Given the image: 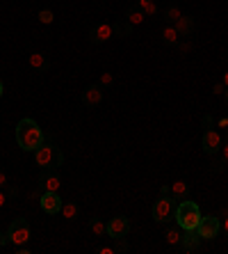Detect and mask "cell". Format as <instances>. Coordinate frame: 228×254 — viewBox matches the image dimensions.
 Segmentation results:
<instances>
[{
    "mask_svg": "<svg viewBox=\"0 0 228 254\" xmlns=\"http://www.w3.org/2000/svg\"><path fill=\"white\" fill-rule=\"evenodd\" d=\"M41 211H44L46 215H55L62 211V197H59V193H44L41 195Z\"/></svg>",
    "mask_w": 228,
    "mask_h": 254,
    "instance_id": "obj_10",
    "label": "cell"
},
{
    "mask_svg": "<svg viewBox=\"0 0 228 254\" xmlns=\"http://www.w3.org/2000/svg\"><path fill=\"white\" fill-rule=\"evenodd\" d=\"M112 83H114V76L112 74H107V71H105V74H101V85H112Z\"/></svg>",
    "mask_w": 228,
    "mask_h": 254,
    "instance_id": "obj_28",
    "label": "cell"
},
{
    "mask_svg": "<svg viewBox=\"0 0 228 254\" xmlns=\"http://www.w3.org/2000/svg\"><path fill=\"white\" fill-rule=\"evenodd\" d=\"M180 16H182V12H180V7H176V5H169V7H167V12H164V19L169 21V23L178 21Z\"/></svg>",
    "mask_w": 228,
    "mask_h": 254,
    "instance_id": "obj_24",
    "label": "cell"
},
{
    "mask_svg": "<svg viewBox=\"0 0 228 254\" xmlns=\"http://www.w3.org/2000/svg\"><path fill=\"white\" fill-rule=\"evenodd\" d=\"M52 21H55V14H52V9H41V12H39V23H44V26H51Z\"/></svg>",
    "mask_w": 228,
    "mask_h": 254,
    "instance_id": "obj_25",
    "label": "cell"
},
{
    "mask_svg": "<svg viewBox=\"0 0 228 254\" xmlns=\"http://www.w3.org/2000/svg\"><path fill=\"white\" fill-rule=\"evenodd\" d=\"M89 229H91V234H96V236H103L105 231H107V225H105L103 220H98V218H94V220L89 222Z\"/></svg>",
    "mask_w": 228,
    "mask_h": 254,
    "instance_id": "obj_23",
    "label": "cell"
},
{
    "mask_svg": "<svg viewBox=\"0 0 228 254\" xmlns=\"http://www.w3.org/2000/svg\"><path fill=\"white\" fill-rule=\"evenodd\" d=\"M5 186H7V174L0 172V188H5Z\"/></svg>",
    "mask_w": 228,
    "mask_h": 254,
    "instance_id": "obj_34",
    "label": "cell"
},
{
    "mask_svg": "<svg viewBox=\"0 0 228 254\" xmlns=\"http://www.w3.org/2000/svg\"><path fill=\"white\" fill-rule=\"evenodd\" d=\"M105 234L110 236L112 241H121L126 236L130 234V220L126 218V215H117V218H112L107 222V231Z\"/></svg>",
    "mask_w": 228,
    "mask_h": 254,
    "instance_id": "obj_7",
    "label": "cell"
},
{
    "mask_svg": "<svg viewBox=\"0 0 228 254\" xmlns=\"http://www.w3.org/2000/svg\"><path fill=\"white\" fill-rule=\"evenodd\" d=\"M137 7L142 9L146 16H155L157 14V5H155V0H135Z\"/></svg>",
    "mask_w": 228,
    "mask_h": 254,
    "instance_id": "obj_21",
    "label": "cell"
},
{
    "mask_svg": "<svg viewBox=\"0 0 228 254\" xmlns=\"http://www.w3.org/2000/svg\"><path fill=\"white\" fill-rule=\"evenodd\" d=\"M32 154H34V163L44 169L59 168V165L64 163V154H62L55 144H48V142H44L39 149H34Z\"/></svg>",
    "mask_w": 228,
    "mask_h": 254,
    "instance_id": "obj_3",
    "label": "cell"
},
{
    "mask_svg": "<svg viewBox=\"0 0 228 254\" xmlns=\"http://www.w3.org/2000/svg\"><path fill=\"white\" fill-rule=\"evenodd\" d=\"M174 28L178 30V34H180V37H189V34L194 32V19L182 14L178 21H174Z\"/></svg>",
    "mask_w": 228,
    "mask_h": 254,
    "instance_id": "obj_14",
    "label": "cell"
},
{
    "mask_svg": "<svg viewBox=\"0 0 228 254\" xmlns=\"http://www.w3.org/2000/svg\"><path fill=\"white\" fill-rule=\"evenodd\" d=\"M219 151H224V156L219 158V161H215V168H212L215 172H222V169L228 165V140L222 144V149H219Z\"/></svg>",
    "mask_w": 228,
    "mask_h": 254,
    "instance_id": "obj_22",
    "label": "cell"
},
{
    "mask_svg": "<svg viewBox=\"0 0 228 254\" xmlns=\"http://www.w3.org/2000/svg\"><path fill=\"white\" fill-rule=\"evenodd\" d=\"M7 234H9V241H12L14 245H25V243L30 241V225H27L25 218H16V220L9 225Z\"/></svg>",
    "mask_w": 228,
    "mask_h": 254,
    "instance_id": "obj_6",
    "label": "cell"
},
{
    "mask_svg": "<svg viewBox=\"0 0 228 254\" xmlns=\"http://www.w3.org/2000/svg\"><path fill=\"white\" fill-rule=\"evenodd\" d=\"M187 195H189V183H185V181H174L169 186V197H174L176 201L187 199Z\"/></svg>",
    "mask_w": 228,
    "mask_h": 254,
    "instance_id": "obj_13",
    "label": "cell"
},
{
    "mask_svg": "<svg viewBox=\"0 0 228 254\" xmlns=\"http://www.w3.org/2000/svg\"><path fill=\"white\" fill-rule=\"evenodd\" d=\"M224 85H226V89H228V71L224 74Z\"/></svg>",
    "mask_w": 228,
    "mask_h": 254,
    "instance_id": "obj_39",
    "label": "cell"
},
{
    "mask_svg": "<svg viewBox=\"0 0 228 254\" xmlns=\"http://www.w3.org/2000/svg\"><path fill=\"white\" fill-rule=\"evenodd\" d=\"M7 243H12L9 241V234H2V231H0V245H7Z\"/></svg>",
    "mask_w": 228,
    "mask_h": 254,
    "instance_id": "obj_33",
    "label": "cell"
},
{
    "mask_svg": "<svg viewBox=\"0 0 228 254\" xmlns=\"http://www.w3.org/2000/svg\"><path fill=\"white\" fill-rule=\"evenodd\" d=\"M39 188H41V193H59V188H62V179H59V174L44 172L39 176Z\"/></svg>",
    "mask_w": 228,
    "mask_h": 254,
    "instance_id": "obj_11",
    "label": "cell"
},
{
    "mask_svg": "<svg viewBox=\"0 0 228 254\" xmlns=\"http://www.w3.org/2000/svg\"><path fill=\"white\" fill-rule=\"evenodd\" d=\"M174 218H176L178 227L185 229V231H192V229L199 227V222H201V208L196 201H189V199H182L178 201L176 211H174Z\"/></svg>",
    "mask_w": 228,
    "mask_h": 254,
    "instance_id": "obj_2",
    "label": "cell"
},
{
    "mask_svg": "<svg viewBox=\"0 0 228 254\" xmlns=\"http://www.w3.org/2000/svg\"><path fill=\"white\" fill-rule=\"evenodd\" d=\"M82 99H85L87 106H98V103L103 101V89L98 85H89L85 89V94H82Z\"/></svg>",
    "mask_w": 228,
    "mask_h": 254,
    "instance_id": "obj_15",
    "label": "cell"
},
{
    "mask_svg": "<svg viewBox=\"0 0 228 254\" xmlns=\"http://www.w3.org/2000/svg\"><path fill=\"white\" fill-rule=\"evenodd\" d=\"M96 254H117L114 245H103V248H96Z\"/></svg>",
    "mask_w": 228,
    "mask_h": 254,
    "instance_id": "obj_26",
    "label": "cell"
},
{
    "mask_svg": "<svg viewBox=\"0 0 228 254\" xmlns=\"http://www.w3.org/2000/svg\"><path fill=\"white\" fill-rule=\"evenodd\" d=\"M222 218H228V206H226V208H222Z\"/></svg>",
    "mask_w": 228,
    "mask_h": 254,
    "instance_id": "obj_38",
    "label": "cell"
},
{
    "mask_svg": "<svg viewBox=\"0 0 228 254\" xmlns=\"http://www.w3.org/2000/svg\"><path fill=\"white\" fill-rule=\"evenodd\" d=\"M182 231H185V229H180V227H169V229H167L164 241H167V245H169V248H178V245H180Z\"/></svg>",
    "mask_w": 228,
    "mask_h": 254,
    "instance_id": "obj_16",
    "label": "cell"
},
{
    "mask_svg": "<svg viewBox=\"0 0 228 254\" xmlns=\"http://www.w3.org/2000/svg\"><path fill=\"white\" fill-rule=\"evenodd\" d=\"M144 19H146V14H144L137 5H135V7H130V9L126 12V23H130L132 28H135V26H142Z\"/></svg>",
    "mask_w": 228,
    "mask_h": 254,
    "instance_id": "obj_18",
    "label": "cell"
},
{
    "mask_svg": "<svg viewBox=\"0 0 228 254\" xmlns=\"http://www.w3.org/2000/svg\"><path fill=\"white\" fill-rule=\"evenodd\" d=\"M178 248H180V252L192 254L201 248V238H199V234H196L194 229H192V231H182V241Z\"/></svg>",
    "mask_w": 228,
    "mask_h": 254,
    "instance_id": "obj_12",
    "label": "cell"
},
{
    "mask_svg": "<svg viewBox=\"0 0 228 254\" xmlns=\"http://www.w3.org/2000/svg\"><path fill=\"white\" fill-rule=\"evenodd\" d=\"M16 142H19V147L23 151H34L46 142V135L37 121L25 117V119H21L16 124Z\"/></svg>",
    "mask_w": 228,
    "mask_h": 254,
    "instance_id": "obj_1",
    "label": "cell"
},
{
    "mask_svg": "<svg viewBox=\"0 0 228 254\" xmlns=\"http://www.w3.org/2000/svg\"><path fill=\"white\" fill-rule=\"evenodd\" d=\"M201 144H203V151L208 156H215L224 144V138L217 128H205L203 131V138H201Z\"/></svg>",
    "mask_w": 228,
    "mask_h": 254,
    "instance_id": "obj_9",
    "label": "cell"
},
{
    "mask_svg": "<svg viewBox=\"0 0 228 254\" xmlns=\"http://www.w3.org/2000/svg\"><path fill=\"white\" fill-rule=\"evenodd\" d=\"M203 126H205V128H212V126H215V119H212V114H203Z\"/></svg>",
    "mask_w": 228,
    "mask_h": 254,
    "instance_id": "obj_30",
    "label": "cell"
},
{
    "mask_svg": "<svg viewBox=\"0 0 228 254\" xmlns=\"http://www.w3.org/2000/svg\"><path fill=\"white\" fill-rule=\"evenodd\" d=\"M27 64L34 69V71H46L48 69V60H46V55L44 53H30V57H27Z\"/></svg>",
    "mask_w": 228,
    "mask_h": 254,
    "instance_id": "obj_17",
    "label": "cell"
},
{
    "mask_svg": "<svg viewBox=\"0 0 228 254\" xmlns=\"http://www.w3.org/2000/svg\"><path fill=\"white\" fill-rule=\"evenodd\" d=\"M217 126H219V128H228V117H219V119H217Z\"/></svg>",
    "mask_w": 228,
    "mask_h": 254,
    "instance_id": "obj_32",
    "label": "cell"
},
{
    "mask_svg": "<svg viewBox=\"0 0 228 254\" xmlns=\"http://www.w3.org/2000/svg\"><path fill=\"white\" fill-rule=\"evenodd\" d=\"M194 231L199 234L201 241H215L219 231H222V220L217 215H205V218H201V222H199V227Z\"/></svg>",
    "mask_w": 228,
    "mask_h": 254,
    "instance_id": "obj_4",
    "label": "cell"
},
{
    "mask_svg": "<svg viewBox=\"0 0 228 254\" xmlns=\"http://www.w3.org/2000/svg\"><path fill=\"white\" fill-rule=\"evenodd\" d=\"M224 99H226V101H228V89H226V92H224Z\"/></svg>",
    "mask_w": 228,
    "mask_h": 254,
    "instance_id": "obj_40",
    "label": "cell"
},
{
    "mask_svg": "<svg viewBox=\"0 0 228 254\" xmlns=\"http://www.w3.org/2000/svg\"><path fill=\"white\" fill-rule=\"evenodd\" d=\"M222 229H224V234H228V218H224V222H222Z\"/></svg>",
    "mask_w": 228,
    "mask_h": 254,
    "instance_id": "obj_36",
    "label": "cell"
},
{
    "mask_svg": "<svg viewBox=\"0 0 228 254\" xmlns=\"http://www.w3.org/2000/svg\"><path fill=\"white\" fill-rule=\"evenodd\" d=\"M174 211H176V199L169 197V195H162V197L153 204L151 215H153V220L155 222H167L171 215H174Z\"/></svg>",
    "mask_w": 228,
    "mask_h": 254,
    "instance_id": "obj_5",
    "label": "cell"
},
{
    "mask_svg": "<svg viewBox=\"0 0 228 254\" xmlns=\"http://www.w3.org/2000/svg\"><path fill=\"white\" fill-rule=\"evenodd\" d=\"M224 92H226V85H224V83H215V85H212V94L222 96Z\"/></svg>",
    "mask_w": 228,
    "mask_h": 254,
    "instance_id": "obj_29",
    "label": "cell"
},
{
    "mask_svg": "<svg viewBox=\"0 0 228 254\" xmlns=\"http://www.w3.org/2000/svg\"><path fill=\"white\" fill-rule=\"evenodd\" d=\"M176 48H178V53H189V51H192V44H189V41H178Z\"/></svg>",
    "mask_w": 228,
    "mask_h": 254,
    "instance_id": "obj_27",
    "label": "cell"
},
{
    "mask_svg": "<svg viewBox=\"0 0 228 254\" xmlns=\"http://www.w3.org/2000/svg\"><path fill=\"white\" fill-rule=\"evenodd\" d=\"M32 250L30 248H25V245H16V254H30Z\"/></svg>",
    "mask_w": 228,
    "mask_h": 254,
    "instance_id": "obj_31",
    "label": "cell"
},
{
    "mask_svg": "<svg viewBox=\"0 0 228 254\" xmlns=\"http://www.w3.org/2000/svg\"><path fill=\"white\" fill-rule=\"evenodd\" d=\"M162 41H164V44H171V46H176L178 41H180V34H178V30L174 28V23L164 26V30H162Z\"/></svg>",
    "mask_w": 228,
    "mask_h": 254,
    "instance_id": "obj_19",
    "label": "cell"
},
{
    "mask_svg": "<svg viewBox=\"0 0 228 254\" xmlns=\"http://www.w3.org/2000/svg\"><path fill=\"white\" fill-rule=\"evenodd\" d=\"M117 34H119L117 23H98L96 28H91L89 41L91 44H105V41H110L112 37H117Z\"/></svg>",
    "mask_w": 228,
    "mask_h": 254,
    "instance_id": "obj_8",
    "label": "cell"
},
{
    "mask_svg": "<svg viewBox=\"0 0 228 254\" xmlns=\"http://www.w3.org/2000/svg\"><path fill=\"white\" fill-rule=\"evenodd\" d=\"M59 213L64 215V220H76V218H78V213H80V208H78V204H73V201H64Z\"/></svg>",
    "mask_w": 228,
    "mask_h": 254,
    "instance_id": "obj_20",
    "label": "cell"
},
{
    "mask_svg": "<svg viewBox=\"0 0 228 254\" xmlns=\"http://www.w3.org/2000/svg\"><path fill=\"white\" fill-rule=\"evenodd\" d=\"M2 94H5V85H2V81H0V99H2Z\"/></svg>",
    "mask_w": 228,
    "mask_h": 254,
    "instance_id": "obj_37",
    "label": "cell"
},
{
    "mask_svg": "<svg viewBox=\"0 0 228 254\" xmlns=\"http://www.w3.org/2000/svg\"><path fill=\"white\" fill-rule=\"evenodd\" d=\"M5 201H7V197H5V193H2V190H0V208L5 206Z\"/></svg>",
    "mask_w": 228,
    "mask_h": 254,
    "instance_id": "obj_35",
    "label": "cell"
}]
</instances>
